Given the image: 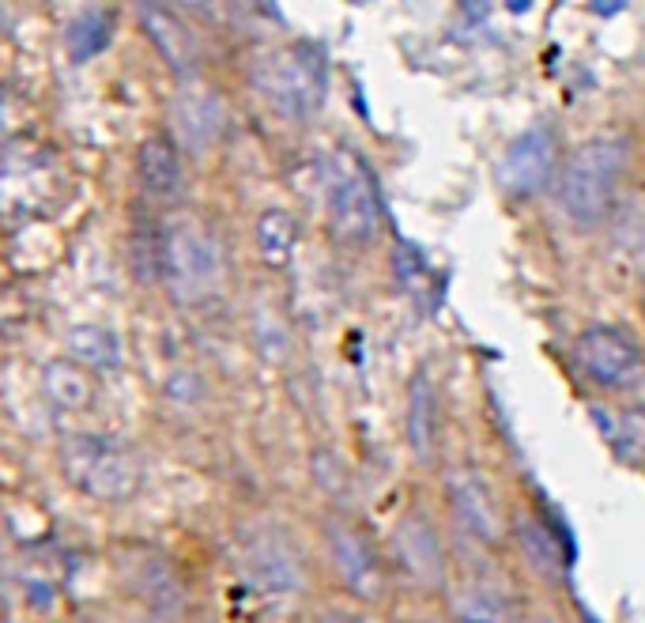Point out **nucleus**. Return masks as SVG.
I'll return each mask as SVG.
<instances>
[{
	"mask_svg": "<svg viewBox=\"0 0 645 623\" xmlns=\"http://www.w3.org/2000/svg\"><path fill=\"white\" fill-rule=\"evenodd\" d=\"M449 499L468 533H476L480 541H494L499 536V514H494L491 491L476 477H453L449 480Z\"/></svg>",
	"mask_w": 645,
	"mask_h": 623,
	"instance_id": "nucleus-12",
	"label": "nucleus"
},
{
	"mask_svg": "<svg viewBox=\"0 0 645 623\" xmlns=\"http://www.w3.org/2000/svg\"><path fill=\"white\" fill-rule=\"evenodd\" d=\"M110 38H114V19L106 8H88L69 24V50L76 61L102 53L110 46Z\"/></svg>",
	"mask_w": 645,
	"mask_h": 623,
	"instance_id": "nucleus-15",
	"label": "nucleus"
},
{
	"mask_svg": "<svg viewBox=\"0 0 645 623\" xmlns=\"http://www.w3.org/2000/svg\"><path fill=\"white\" fill-rule=\"evenodd\" d=\"M72 348H76L83 359H88V363H95V367H114V363L121 359L117 336L106 333V329H98V326L76 329V333H72Z\"/></svg>",
	"mask_w": 645,
	"mask_h": 623,
	"instance_id": "nucleus-19",
	"label": "nucleus"
},
{
	"mask_svg": "<svg viewBox=\"0 0 645 623\" xmlns=\"http://www.w3.org/2000/svg\"><path fill=\"white\" fill-rule=\"evenodd\" d=\"M540 623H551V619H540Z\"/></svg>",
	"mask_w": 645,
	"mask_h": 623,
	"instance_id": "nucleus-22",
	"label": "nucleus"
},
{
	"mask_svg": "<svg viewBox=\"0 0 645 623\" xmlns=\"http://www.w3.org/2000/svg\"><path fill=\"white\" fill-rule=\"evenodd\" d=\"M294 242H298V231H294V220L287 212H265L261 223H257V246H261L265 261L268 265H287L291 253H294Z\"/></svg>",
	"mask_w": 645,
	"mask_h": 623,
	"instance_id": "nucleus-16",
	"label": "nucleus"
},
{
	"mask_svg": "<svg viewBox=\"0 0 645 623\" xmlns=\"http://www.w3.org/2000/svg\"><path fill=\"white\" fill-rule=\"evenodd\" d=\"M518 536H521V548H525V555L532 560L536 571L555 574V571H563L570 563V552L558 548V536L540 518H521Z\"/></svg>",
	"mask_w": 645,
	"mask_h": 623,
	"instance_id": "nucleus-14",
	"label": "nucleus"
},
{
	"mask_svg": "<svg viewBox=\"0 0 645 623\" xmlns=\"http://www.w3.org/2000/svg\"><path fill=\"white\" fill-rule=\"evenodd\" d=\"M551 170H555V144H551V133H547V128H528V133L513 140L509 152L502 156L499 178H502V185H506L509 193L525 197V193H536V189L547 185Z\"/></svg>",
	"mask_w": 645,
	"mask_h": 623,
	"instance_id": "nucleus-7",
	"label": "nucleus"
},
{
	"mask_svg": "<svg viewBox=\"0 0 645 623\" xmlns=\"http://www.w3.org/2000/svg\"><path fill=\"white\" fill-rule=\"evenodd\" d=\"M163 272L174 295H208L223 276V253L215 239L197 223H174L163 234Z\"/></svg>",
	"mask_w": 645,
	"mask_h": 623,
	"instance_id": "nucleus-3",
	"label": "nucleus"
},
{
	"mask_svg": "<svg viewBox=\"0 0 645 623\" xmlns=\"http://www.w3.org/2000/svg\"><path fill=\"white\" fill-rule=\"evenodd\" d=\"M174 125L189 147H208L223 133V102L211 91H182L174 99Z\"/></svg>",
	"mask_w": 645,
	"mask_h": 623,
	"instance_id": "nucleus-10",
	"label": "nucleus"
},
{
	"mask_svg": "<svg viewBox=\"0 0 645 623\" xmlns=\"http://www.w3.org/2000/svg\"><path fill=\"white\" fill-rule=\"evenodd\" d=\"M627 163L631 147L622 137H596L570 156L563 182H558V204L577 227H596L600 220H608Z\"/></svg>",
	"mask_w": 645,
	"mask_h": 623,
	"instance_id": "nucleus-1",
	"label": "nucleus"
},
{
	"mask_svg": "<svg viewBox=\"0 0 645 623\" xmlns=\"http://www.w3.org/2000/svg\"><path fill=\"white\" fill-rule=\"evenodd\" d=\"M69 477L98 499H125L136 487V465L121 446L106 439H76L64 449Z\"/></svg>",
	"mask_w": 645,
	"mask_h": 623,
	"instance_id": "nucleus-4",
	"label": "nucleus"
},
{
	"mask_svg": "<svg viewBox=\"0 0 645 623\" xmlns=\"http://www.w3.org/2000/svg\"><path fill=\"white\" fill-rule=\"evenodd\" d=\"M136 166H140V185L155 204H170L182 193V163L170 140L152 137L140 147Z\"/></svg>",
	"mask_w": 645,
	"mask_h": 623,
	"instance_id": "nucleus-11",
	"label": "nucleus"
},
{
	"mask_svg": "<svg viewBox=\"0 0 645 623\" xmlns=\"http://www.w3.org/2000/svg\"><path fill=\"white\" fill-rule=\"evenodd\" d=\"M577 359L582 367L593 374V382L608 385V390H627L645 374V359L638 352V344L608 326L589 329L582 340H577Z\"/></svg>",
	"mask_w": 645,
	"mask_h": 623,
	"instance_id": "nucleus-6",
	"label": "nucleus"
},
{
	"mask_svg": "<svg viewBox=\"0 0 645 623\" xmlns=\"http://www.w3.org/2000/svg\"><path fill=\"white\" fill-rule=\"evenodd\" d=\"M253 571L261 574V582L272 590H294L298 586V571L279 548H257L253 552Z\"/></svg>",
	"mask_w": 645,
	"mask_h": 623,
	"instance_id": "nucleus-20",
	"label": "nucleus"
},
{
	"mask_svg": "<svg viewBox=\"0 0 645 623\" xmlns=\"http://www.w3.org/2000/svg\"><path fill=\"white\" fill-rule=\"evenodd\" d=\"M321 623H367V619H355V616H340V612H332V616H325Z\"/></svg>",
	"mask_w": 645,
	"mask_h": 623,
	"instance_id": "nucleus-21",
	"label": "nucleus"
},
{
	"mask_svg": "<svg viewBox=\"0 0 645 623\" xmlns=\"http://www.w3.org/2000/svg\"><path fill=\"white\" fill-rule=\"evenodd\" d=\"M397 552H400L404 567L412 571L419 582H426V586L445 582V555H442L435 525L426 522V514L416 510L397 525Z\"/></svg>",
	"mask_w": 645,
	"mask_h": 623,
	"instance_id": "nucleus-8",
	"label": "nucleus"
},
{
	"mask_svg": "<svg viewBox=\"0 0 645 623\" xmlns=\"http://www.w3.org/2000/svg\"><path fill=\"white\" fill-rule=\"evenodd\" d=\"M407 435H412V449L426 458L430 439H435V393H430L426 378L419 374L412 385V412H407Z\"/></svg>",
	"mask_w": 645,
	"mask_h": 623,
	"instance_id": "nucleus-17",
	"label": "nucleus"
},
{
	"mask_svg": "<svg viewBox=\"0 0 645 623\" xmlns=\"http://www.w3.org/2000/svg\"><path fill=\"white\" fill-rule=\"evenodd\" d=\"M325 57L313 46H284L253 64V83L279 118L306 121L325 102Z\"/></svg>",
	"mask_w": 645,
	"mask_h": 623,
	"instance_id": "nucleus-2",
	"label": "nucleus"
},
{
	"mask_svg": "<svg viewBox=\"0 0 645 623\" xmlns=\"http://www.w3.org/2000/svg\"><path fill=\"white\" fill-rule=\"evenodd\" d=\"M329 223L343 242H370L378 231V197L362 166L343 159L329 185Z\"/></svg>",
	"mask_w": 645,
	"mask_h": 623,
	"instance_id": "nucleus-5",
	"label": "nucleus"
},
{
	"mask_svg": "<svg viewBox=\"0 0 645 623\" xmlns=\"http://www.w3.org/2000/svg\"><path fill=\"white\" fill-rule=\"evenodd\" d=\"M140 15H144V31L152 34L159 53L174 64L178 72H189L192 64H197V42H192V34L178 24L174 15H166L163 8H144Z\"/></svg>",
	"mask_w": 645,
	"mask_h": 623,
	"instance_id": "nucleus-13",
	"label": "nucleus"
},
{
	"mask_svg": "<svg viewBox=\"0 0 645 623\" xmlns=\"http://www.w3.org/2000/svg\"><path fill=\"white\" fill-rule=\"evenodd\" d=\"M329 544H332V560H336V571L343 574V582L359 597H378V563H374L370 544L348 525H332Z\"/></svg>",
	"mask_w": 645,
	"mask_h": 623,
	"instance_id": "nucleus-9",
	"label": "nucleus"
},
{
	"mask_svg": "<svg viewBox=\"0 0 645 623\" xmlns=\"http://www.w3.org/2000/svg\"><path fill=\"white\" fill-rule=\"evenodd\" d=\"M50 382V393L64 404V408H79V404H88V397H91V385H88V374H83L76 363H53L50 367V374H46Z\"/></svg>",
	"mask_w": 645,
	"mask_h": 623,
	"instance_id": "nucleus-18",
	"label": "nucleus"
}]
</instances>
